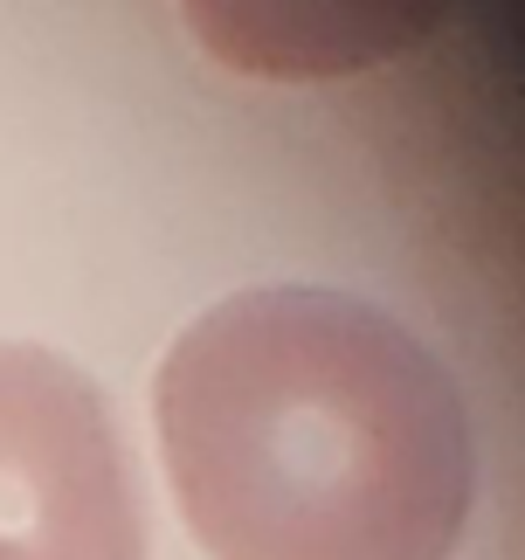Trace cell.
Instances as JSON below:
<instances>
[{
    "instance_id": "7a4b0ae2",
    "label": "cell",
    "mask_w": 525,
    "mask_h": 560,
    "mask_svg": "<svg viewBox=\"0 0 525 560\" xmlns=\"http://www.w3.org/2000/svg\"><path fill=\"white\" fill-rule=\"evenodd\" d=\"M0 560H145L112 401L42 347H0Z\"/></svg>"
},
{
    "instance_id": "6da1fadb",
    "label": "cell",
    "mask_w": 525,
    "mask_h": 560,
    "mask_svg": "<svg viewBox=\"0 0 525 560\" xmlns=\"http://www.w3.org/2000/svg\"><path fill=\"white\" fill-rule=\"evenodd\" d=\"M152 422L214 560H450L477 512L464 387L353 291L222 298L166 347Z\"/></svg>"
}]
</instances>
